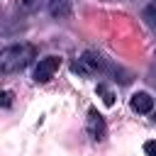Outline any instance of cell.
Segmentation results:
<instances>
[{
  "label": "cell",
  "mask_w": 156,
  "mask_h": 156,
  "mask_svg": "<svg viewBox=\"0 0 156 156\" xmlns=\"http://www.w3.org/2000/svg\"><path fill=\"white\" fill-rule=\"evenodd\" d=\"M12 93L10 90H0V107H5V110H10L12 107Z\"/></svg>",
  "instance_id": "30bf717a"
},
{
  "label": "cell",
  "mask_w": 156,
  "mask_h": 156,
  "mask_svg": "<svg viewBox=\"0 0 156 156\" xmlns=\"http://www.w3.org/2000/svg\"><path fill=\"white\" fill-rule=\"evenodd\" d=\"M141 17H144V22H146L149 27H154V29H156V0H149V2H146V7H144V12H141Z\"/></svg>",
  "instance_id": "ba28073f"
},
{
  "label": "cell",
  "mask_w": 156,
  "mask_h": 156,
  "mask_svg": "<svg viewBox=\"0 0 156 156\" xmlns=\"http://www.w3.org/2000/svg\"><path fill=\"white\" fill-rule=\"evenodd\" d=\"M71 10H73V2L71 0H49V15L54 20H66L71 17Z\"/></svg>",
  "instance_id": "8992f818"
},
{
  "label": "cell",
  "mask_w": 156,
  "mask_h": 156,
  "mask_svg": "<svg viewBox=\"0 0 156 156\" xmlns=\"http://www.w3.org/2000/svg\"><path fill=\"white\" fill-rule=\"evenodd\" d=\"M85 132H88V136H90L93 141H102V139L107 136V124H105V117H102L95 107H90V110H88Z\"/></svg>",
  "instance_id": "277c9868"
},
{
  "label": "cell",
  "mask_w": 156,
  "mask_h": 156,
  "mask_svg": "<svg viewBox=\"0 0 156 156\" xmlns=\"http://www.w3.org/2000/svg\"><path fill=\"white\" fill-rule=\"evenodd\" d=\"M44 5V0H15V12L20 15H32Z\"/></svg>",
  "instance_id": "52a82bcc"
},
{
  "label": "cell",
  "mask_w": 156,
  "mask_h": 156,
  "mask_svg": "<svg viewBox=\"0 0 156 156\" xmlns=\"http://www.w3.org/2000/svg\"><path fill=\"white\" fill-rule=\"evenodd\" d=\"M149 115H154V117H151V119H154V122H156V110H151V112H149Z\"/></svg>",
  "instance_id": "7c38bea8"
},
{
  "label": "cell",
  "mask_w": 156,
  "mask_h": 156,
  "mask_svg": "<svg viewBox=\"0 0 156 156\" xmlns=\"http://www.w3.org/2000/svg\"><path fill=\"white\" fill-rule=\"evenodd\" d=\"M100 71H105V58L98 51H85L76 63H73V73L83 76V78H93Z\"/></svg>",
  "instance_id": "7a4b0ae2"
},
{
  "label": "cell",
  "mask_w": 156,
  "mask_h": 156,
  "mask_svg": "<svg viewBox=\"0 0 156 156\" xmlns=\"http://www.w3.org/2000/svg\"><path fill=\"white\" fill-rule=\"evenodd\" d=\"M129 107H132V112H136V115H149V112L154 110V98H151L146 90H139V93H134V95L129 98Z\"/></svg>",
  "instance_id": "5b68a950"
},
{
  "label": "cell",
  "mask_w": 156,
  "mask_h": 156,
  "mask_svg": "<svg viewBox=\"0 0 156 156\" xmlns=\"http://www.w3.org/2000/svg\"><path fill=\"white\" fill-rule=\"evenodd\" d=\"M58 68H61V56L39 58V63L34 66V83H49Z\"/></svg>",
  "instance_id": "3957f363"
},
{
  "label": "cell",
  "mask_w": 156,
  "mask_h": 156,
  "mask_svg": "<svg viewBox=\"0 0 156 156\" xmlns=\"http://www.w3.org/2000/svg\"><path fill=\"white\" fill-rule=\"evenodd\" d=\"M37 56L34 44L20 41V44H10L0 51V73H17L22 68H27L32 63V58Z\"/></svg>",
  "instance_id": "6da1fadb"
},
{
  "label": "cell",
  "mask_w": 156,
  "mask_h": 156,
  "mask_svg": "<svg viewBox=\"0 0 156 156\" xmlns=\"http://www.w3.org/2000/svg\"><path fill=\"white\" fill-rule=\"evenodd\" d=\"M144 154H146V156H156V139L144 141Z\"/></svg>",
  "instance_id": "8fae6325"
},
{
  "label": "cell",
  "mask_w": 156,
  "mask_h": 156,
  "mask_svg": "<svg viewBox=\"0 0 156 156\" xmlns=\"http://www.w3.org/2000/svg\"><path fill=\"white\" fill-rule=\"evenodd\" d=\"M98 95L102 98V102H105L107 107H110V105H115V93H112L105 83H98Z\"/></svg>",
  "instance_id": "9c48e42d"
}]
</instances>
